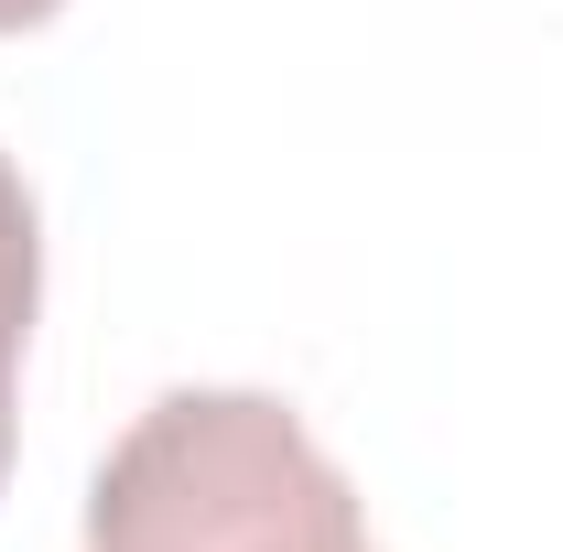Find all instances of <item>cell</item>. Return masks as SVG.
I'll return each mask as SVG.
<instances>
[{
    "mask_svg": "<svg viewBox=\"0 0 563 552\" xmlns=\"http://www.w3.org/2000/svg\"><path fill=\"white\" fill-rule=\"evenodd\" d=\"M87 552H379L347 466L272 390H163L87 487Z\"/></svg>",
    "mask_w": 563,
    "mask_h": 552,
    "instance_id": "cell-1",
    "label": "cell"
},
{
    "mask_svg": "<svg viewBox=\"0 0 563 552\" xmlns=\"http://www.w3.org/2000/svg\"><path fill=\"white\" fill-rule=\"evenodd\" d=\"M33 303H44V228H33V196L0 152V477H11V379H22Z\"/></svg>",
    "mask_w": 563,
    "mask_h": 552,
    "instance_id": "cell-2",
    "label": "cell"
},
{
    "mask_svg": "<svg viewBox=\"0 0 563 552\" xmlns=\"http://www.w3.org/2000/svg\"><path fill=\"white\" fill-rule=\"evenodd\" d=\"M66 0H0V33H33V22H55Z\"/></svg>",
    "mask_w": 563,
    "mask_h": 552,
    "instance_id": "cell-3",
    "label": "cell"
}]
</instances>
